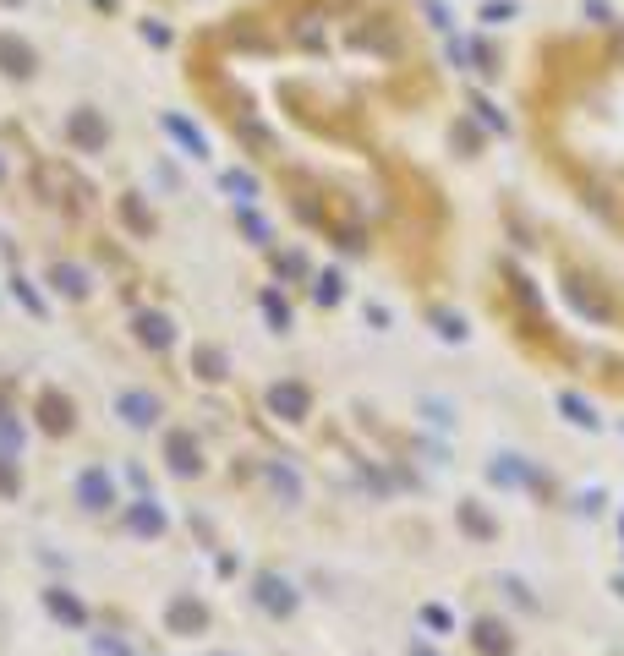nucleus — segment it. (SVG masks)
<instances>
[{"label":"nucleus","instance_id":"nucleus-1","mask_svg":"<svg viewBox=\"0 0 624 656\" xmlns=\"http://www.w3.org/2000/svg\"><path fill=\"white\" fill-rule=\"evenodd\" d=\"M115 416H121L126 427H154V421H159V400L148 389H121V394H115Z\"/></svg>","mask_w":624,"mask_h":656},{"label":"nucleus","instance_id":"nucleus-2","mask_svg":"<svg viewBox=\"0 0 624 656\" xmlns=\"http://www.w3.org/2000/svg\"><path fill=\"white\" fill-rule=\"evenodd\" d=\"M77 503H83L88 514H104L115 503V492H110V476H104V465H88L83 476H77Z\"/></svg>","mask_w":624,"mask_h":656},{"label":"nucleus","instance_id":"nucleus-3","mask_svg":"<svg viewBox=\"0 0 624 656\" xmlns=\"http://www.w3.org/2000/svg\"><path fill=\"white\" fill-rule=\"evenodd\" d=\"M258 602L263 607H269V613H291V607H296V591H285V580H280V574H258Z\"/></svg>","mask_w":624,"mask_h":656},{"label":"nucleus","instance_id":"nucleus-4","mask_svg":"<svg viewBox=\"0 0 624 656\" xmlns=\"http://www.w3.org/2000/svg\"><path fill=\"white\" fill-rule=\"evenodd\" d=\"M126 525H132L137 536H159V531H165V509H159V503H148V498H137V509L126 514Z\"/></svg>","mask_w":624,"mask_h":656},{"label":"nucleus","instance_id":"nucleus-5","mask_svg":"<svg viewBox=\"0 0 624 656\" xmlns=\"http://www.w3.org/2000/svg\"><path fill=\"white\" fill-rule=\"evenodd\" d=\"M170 454H176L170 465H176L181 476H192V471H198V460H192V438H187V432H176V438H170Z\"/></svg>","mask_w":624,"mask_h":656},{"label":"nucleus","instance_id":"nucleus-6","mask_svg":"<svg viewBox=\"0 0 624 656\" xmlns=\"http://www.w3.org/2000/svg\"><path fill=\"white\" fill-rule=\"evenodd\" d=\"M44 602H50L55 618H66V624H83V602H66V591H50Z\"/></svg>","mask_w":624,"mask_h":656},{"label":"nucleus","instance_id":"nucleus-7","mask_svg":"<svg viewBox=\"0 0 624 656\" xmlns=\"http://www.w3.org/2000/svg\"><path fill=\"white\" fill-rule=\"evenodd\" d=\"M269 400H274V410H285V416H302V410H307V394L302 389H274Z\"/></svg>","mask_w":624,"mask_h":656},{"label":"nucleus","instance_id":"nucleus-8","mask_svg":"<svg viewBox=\"0 0 624 656\" xmlns=\"http://www.w3.org/2000/svg\"><path fill=\"white\" fill-rule=\"evenodd\" d=\"M559 405H564V410H570V416H575V421H581V427H597V416H592V410H586L581 400H575V394H559Z\"/></svg>","mask_w":624,"mask_h":656},{"label":"nucleus","instance_id":"nucleus-9","mask_svg":"<svg viewBox=\"0 0 624 656\" xmlns=\"http://www.w3.org/2000/svg\"><path fill=\"white\" fill-rule=\"evenodd\" d=\"M143 339H148V345H165V339H170V323H165V318H143Z\"/></svg>","mask_w":624,"mask_h":656},{"label":"nucleus","instance_id":"nucleus-10","mask_svg":"<svg viewBox=\"0 0 624 656\" xmlns=\"http://www.w3.org/2000/svg\"><path fill=\"white\" fill-rule=\"evenodd\" d=\"M170 618H176L181 629H187V624H203V613H198L192 602H176V607H170Z\"/></svg>","mask_w":624,"mask_h":656},{"label":"nucleus","instance_id":"nucleus-11","mask_svg":"<svg viewBox=\"0 0 624 656\" xmlns=\"http://www.w3.org/2000/svg\"><path fill=\"white\" fill-rule=\"evenodd\" d=\"M416 656H433V651H422V646H416Z\"/></svg>","mask_w":624,"mask_h":656}]
</instances>
